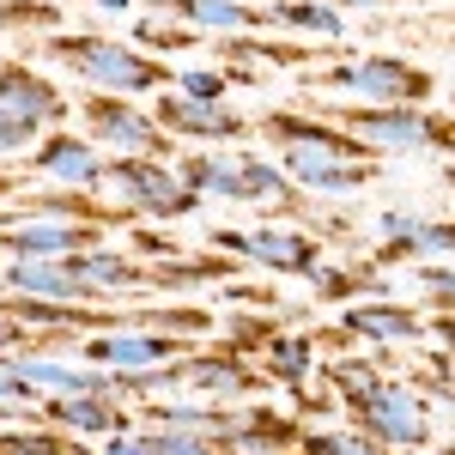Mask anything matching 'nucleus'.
Listing matches in <instances>:
<instances>
[{
	"label": "nucleus",
	"instance_id": "b1692460",
	"mask_svg": "<svg viewBox=\"0 0 455 455\" xmlns=\"http://www.w3.org/2000/svg\"><path fill=\"white\" fill-rule=\"evenodd\" d=\"M274 25H291V31H310L322 43H340L347 36V12L334 0H267Z\"/></svg>",
	"mask_w": 455,
	"mask_h": 455
},
{
	"label": "nucleus",
	"instance_id": "ddd939ff",
	"mask_svg": "<svg viewBox=\"0 0 455 455\" xmlns=\"http://www.w3.org/2000/svg\"><path fill=\"white\" fill-rule=\"evenodd\" d=\"M0 109L19 116V122H31L36 134H49V128L68 122V92L49 85V79L36 68H25V61H0Z\"/></svg>",
	"mask_w": 455,
	"mask_h": 455
},
{
	"label": "nucleus",
	"instance_id": "aec40b11",
	"mask_svg": "<svg viewBox=\"0 0 455 455\" xmlns=\"http://www.w3.org/2000/svg\"><path fill=\"white\" fill-rule=\"evenodd\" d=\"M176 176L201 195V201H237L243 207V152H188Z\"/></svg>",
	"mask_w": 455,
	"mask_h": 455
},
{
	"label": "nucleus",
	"instance_id": "423d86ee",
	"mask_svg": "<svg viewBox=\"0 0 455 455\" xmlns=\"http://www.w3.org/2000/svg\"><path fill=\"white\" fill-rule=\"evenodd\" d=\"M219 255H243L255 267H267V274H298V280H310L315 267H322V255L328 243L315 237V231H298V225H261V231H212L207 237Z\"/></svg>",
	"mask_w": 455,
	"mask_h": 455
},
{
	"label": "nucleus",
	"instance_id": "ea45409f",
	"mask_svg": "<svg viewBox=\"0 0 455 455\" xmlns=\"http://www.w3.org/2000/svg\"><path fill=\"white\" fill-rule=\"evenodd\" d=\"M334 6L347 12V6H407V0H334Z\"/></svg>",
	"mask_w": 455,
	"mask_h": 455
},
{
	"label": "nucleus",
	"instance_id": "f03ea898",
	"mask_svg": "<svg viewBox=\"0 0 455 455\" xmlns=\"http://www.w3.org/2000/svg\"><path fill=\"white\" fill-rule=\"evenodd\" d=\"M334 128L364 140L371 158L395 152H455V116H437L425 104H328L322 109Z\"/></svg>",
	"mask_w": 455,
	"mask_h": 455
},
{
	"label": "nucleus",
	"instance_id": "473e14b6",
	"mask_svg": "<svg viewBox=\"0 0 455 455\" xmlns=\"http://www.w3.org/2000/svg\"><path fill=\"white\" fill-rule=\"evenodd\" d=\"M176 92H188V98H225L231 79H225V68H182L176 73Z\"/></svg>",
	"mask_w": 455,
	"mask_h": 455
},
{
	"label": "nucleus",
	"instance_id": "1a4fd4ad",
	"mask_svg": "<svg viewBox=\"0 0 455 455\" xmlns=\"http://www.w3.org/2000/svg\"><path fill=\"white\" fill-rule=\"evenodd\" d=\"M79 122L98 146H122V152H146V158H164L171 152V134L158 128L152 109H134V98H116V92H98V98H79Z\"/></svg>",
	"mask_w": 455,
	"mask_h": 455
},
{
	"label": "nucleus",
	"instance_id": "bb28decb",
	"mask_svg": "<svg viewBox=\"0 0 455 455\" xmlns=\"http://www.w3.org/2000/svg\"><path fill=\"white\" fill-rule=\"evenodd\" d=\"M298 450L304 455H388V443L371 437V431H304Z\"/></svg>",
	"mask_w": 455,
	"mask_h": 455
},
{
	"label": "nucleus",
	"instance_id": "4be33fe9",
	"mask_svg": "<svg viewBox=\"0 0 455 455\" xmlns=\"http://www.w3.org/2000/svg\"><path fill=\"white\" fill-rule=\"evenodd\" d=\"M304 188L291 182V176L280 171V164H267V158H255V152H243V207H280V212H304V201H298Z\"/></svg>",
	"mask_w": 455,
	"mask_h": 455
},
{
	"label": "nucleus",
	"instance_id": "a211bd4d",
	"mask_svg": "<svg viewBox=\"0 0 455 455\" xmlns=\"http://www.w3.org/2000/svg\"><path fill=\"white\" fill-rule=\"evenodd\" d=\"M73 267H79V280H85L92 298H134V291L152 285V267L116 255V243H98V249H85V255H73Z\"/></svg>",
	"mask_w": 455,
	"mask_h": 455
},
{
	"label": "nucleus",
	"instance_id": "c85d7f7f",
	"mask_svg": "<svg viewBox=\"0 0 455 455\" xmlns=\"http://www.w3.org/2000/svg\"><path fill=\"white\" fill-rule=\"evenodd\" d=\"M61 6L55 0H0V31H55Z\"/></svg>",
	"mask_w": 455,
	"mask_h": 455
},
{
	"label": "nucleus",
	"instance_id": "20e7f679",
	"mask_svg": "<svg viewBox=\"0 0 455 455\" xmlns=\"http://www.w3.org/2000/svg\"><path fill=\"white\" fill-rule=\"evenodd\" d=\"M104 188L109 201H122L128 212H140V219H188V212H201V195L176 176V164L164 158H146V152H122L116 164H104Z\"/></svg>",
	"mask_w": 455,
	"mask_h": 455
},
{
	"label": "nucleus",
	"instance_id": "0eeeda50",
	"mask_svg": "<svg viewBox=\"0 0 455 455\" xmlns=\"http://www.w3.org/2000/svg\"><path fill=\"white\" fill-rule=\"evenodd\" d=\"M98 243H109V231L92 219H55V212L0 219V255H12V261H73Z\"/></svg>",
	"mask_w": 455,
	"mask_h": 455
},
{
	"label": "nucleus",
	"instance_id": "e433bc0d",
	"mask_svg": "<svg viewBox=\"0 0 455 455\" xmlns=\"http://www.w3.org/2000/svg\"><path fill=\"white\" fill-rule=\"evenodd\" d=\"M98 455H146V431H109Z\"/></svg>",
	"mask_w": 455,
	"mask_h": 455
},
{
	"label": "nucleus",
	"instance_id": "39448f33",
	"mask_svg": "<svg viewBox=\"0 0 455 455\" xmlns=\"http://www.w3.org/2000/svg\"><path fill=\"white\" fill-rule=\"evenodd\" d=\"M358 431H371V437H383L388 450H431V407H425V395L413 383H401V377H383V383L371 388L358 407H347Z\"/></svg>",
	"mask_w": 455,
	"mask_h": 455
},
{
	"label": "nucleus",
	"instance_id": "6e6552de",
	"mask_svg": "<svg viewBox=\"0 0 455 455\" xmlns=\"http://www.w3.org/2000/svg\"><path fill=\"white\" fill-rule=\"evenodd\" d=\"M195 352V334H171V328H104L85 340V364H104L109 377H134V371H158Z\"/></svg>",
	"mask_w": 455,
	"mask_h": 455
},
{
	"label": "nucleus",
	"instance_id": "2eb2a0df",
	"mask_svg": "<svg viewBox=\"0 0 455 455\" xmlns=\"http://www.w3.org/2000/svg\"><path fill=\"white\" fill-rule=\"evenodd\" d=\"M340 334L347 340H371V347H425L431 340V322L407 304H388V298H371V304H352L340 315Z\"/></svg>",
	"mask_w": 455,
	"mask_h": 455
},
{
	"label": "nucleus",
	"instance_id": "c756f323",
	"mask_svg": "<svg viewBox=\"0 0 455 455\" xmlns=\"http://www.w3.org/2000/svg\"><path fill=\"white\" fill-rule=\"evenodd\" d=\"M328 377H334V388H340V407H358L371 388L383 383L371 364H352V358H340V364H328Z\"/></svg>",
	"mask_w": 455,
	"mask_h": 455
},
{
	"label": "nucleus",
	"instance_id": "79ce46f5",
	"mask_svg": "<svg viewBox=\"0 0 455 455\" xmlns=\"http://www.w3.org/2000/svg\"><path fill=\"white\" fill-rule=\"evenodd\" d=\"M285 455H304V450H285Z\"/></svg>",
	"mask_w": 455,
	"mask_h": 455
},
{
	"label": "nucleus",
	"instance_id": "a878e982",
	"mask_svg": "<svg viewBox=\"0 0 455 455\" xmlns=\"http://www.w3.org/2000/svg\"><path fill=\"white\" fill-rule=\"evenodd\" d=\"M146 455H237L219 431H182V425H146Z\"/></svg>",
	"mask_w": 455,
	"mask_h": 455
},
{
	"label": "nucleus",
	"instance_id": "7c9ffc66",
	"mask_svg": "<svg viewBox=\"0 0 455 455\" xmlns=\"http://www.w3.org/2000/svg\"><path fill=\"white\" fill-rule=\"evenodd\" d=\"M419 291H425V304H431L437 315H455V267H450V261L419 267Z\"/></svg>",
	"mask_w": 455,
	"mask_h": 455
},
{
	"label": "nucleus",
	"instance_id": "f3484780",
	"mask_svg": "<svg viewBox=\"0 0 455 455\" xmlns=\"http://www.w3.org/2000/svg\"><path fill=\"white\" fill-rule=\"evenodd\" d=\"M0 285L19 291V298H55V304H92V291L79 280L73 261H6Z\"/></svg>",
	"mask_w": 455,
	"mask_h": 455
},
{
	"label": "nucleus",
	"instance_id": "6ab92c4d",
	"mask_svg": "<svg viewBox=\"0 0 455 455\" xmlns=\"http://www.w3.org/2000/svg\"><path fill=\"white\" fill-rule=\"evenodd\" d=\"M43 419H55L61 431H128V407H122V395H49L43 407H36Z\"/></svg>",
	"mask_w": 455,
	"mask_h": 455
},
{
	"label": "nucleus",
	"instance_id": "f8f14e48",
	"mask_svg": "<svg viewBox=\"0 0 455 455\" xmlns=\"http://www.w3.org/2000/svg\"><path fill=\"white\" fill-rule=\"evenodd\" d=\"M25 171L49 176V182H61V188H104V152H98L92 134L49 128V134L25 152Z\"/></svg>",
	"mask_w": 455,
	"mask_h": 455
},
{
	"label": "nucleus",
	"instance_id": "c9c22d12",
	"mask_svg": "<svg viewBox=\"0 0 455 455\" xmlns=\"http://www.w3.org/2000/svg\"><path fill=\"white\" fill-rule=\"evenodd\" d=\"M31 340V328L19 322V315L6 310V298H0V352H12V347H25Z\"/></svg>",
	"mask_w": 455,
	"mask_h": 455
},
{
	"label": "nucleus",
	"instance_id": "9b49d317",
	"mask_svg": "<svg viewBox=\"0 0 455 455\" xmlns=\"http://www.w3.org/2000/svg\"><path fill=\"white\" fill-rule=\"evenodd\" d=\"M152 116L171 140H243L255 128L243 109H231L225 98H188V92H158Z\"/></svg>",
	"mask_w": 455,
	"mask_h": 455
},
{
	"label": "nucleus",
	"instance_id": "4468645a",
	"mask_svg": "<svg viewBox=\"0 0 455 455\" xmlns=\"http://www.w3.org/2000/svg\"><path fill=\"white\" fill-rule=\"evenodd\" d=\"M255 388H261V377L237 358V340L219 347V352L195 347L182 358V395H201V401H219V407H225V401H249Z\"/></svg>",
	"mask_w": 455,
	"mask_h": 455
},
{
	"label": "nucleus",
	"instance_id": "412c9836",
	"mask_svg": "<svg viewBox=\"0 0 455 455\" xmlns=\"http://www.w3.org/2000/svg\"><path fill=\"white\" fill-rule=\"evenodd\" d=\"M298 437H304V425L274 413V407H249L231 425V450L237 455H280V450H298Z\"/></svg>",
	"mask_w": 455,
	"mask_h": 455
},
{
	"label": "nucleus",
	"instance_id": "72a5a7b5",
	"mask_svg": "<svg viewBox=\"0 0 455 455\" xmlns=\"http://www.w3.org/2000/svg\"><path fill=\"white\" fill-rule=\"evenodd\" d=\"M419 225H425V212H413V207H388L383 219H377V231H383L388 243H407V237H413Z\"/></svg>",
	"mask_w": 455,
	"mask_h": 455
},
{
	"label": "nucleus",
	"instance_id": "2f4dec72",
	"mask_svg": "<svg viewBox=\"0 0 455 455\" xmlns=\"http://www.w3.org/2000/svg\"><path fill=\"white\" fill-rule=\"evenodd\" d=\"M0 407H43V395H36L31 383H25V371H19V358H6L0 352Z\"/></svg>",
	"mask_w": 455,
	"mask_h": 455
},
{
	"label": "nucleus",
	"instance_id": "58836bf2",
	"mask_svg": "<svg viewBox=\"0 0 455 455\" xmlns=\"http://www.w3.org/2000/svg\"><path fill=\"white\" fill-rule=\"evenodd\" d=\"M85 6H98V12H116V19H122V12H134V0H85Z\"/></svg>",
	"mask_w": 455,
	"mask_h": 455
},
{
	"label": "nucleus",
	"instance_id": "c03bdc74",
	"mask_svg": "<svg viewBox=\"0 0 455 455\" xmlns=\"http://www.w3.org/2000/svg\"><path fill=\"white\" fill-rule=\"evenodd\" d=\"M443 455H455V443H450V450H443Z\"/></svg>",
	"mask_w": 455,
	"mask_h": 455
},
{
	"label": "nucleus",
	"instance_id": "37998d69",
	"mask_svg": "<svg viewBox=\"0 0 455 455\" xmlns=\"http://www.w3.org/2000/svg\"><path fill=\"white\" fill-rule=\"evenodd\" d=\"M450 182H455V164H450Z\"/></svg>",
	"mask_w": 455,
	"mask_h": 455
},
{
	"label": "nucleus",
	"instance_id": "cd10ccee",
	"mask_svg": "<svg viewBox=\"0 0 455 455\" xmlns=\"http://www.w3.org/2000/svg\"><path fill=\"white\" fill-rule=\"evenodd\" d=\"M134 43H146V49H195L201 31L182 25V19H171V12H146L140 25H134Z\"/></svg>",
	"mask_w": 455,
	"mask_h": 455
},
{
	"label": "nucleus",
	"instance_id": "dca6fc26",
	"mask_svg": "<svg viewBox=\"0 0 455 455\" xmlns=\"http://www.w3.org/2000/svg\"><path fill=\"white\" fill-rule=\"evenodd\" d=\"M158 12H171L195 31H212V36H243V31H261L274 25L267 6H249V0H158Z\"/></svg>",
	"mask_w": 455,
	"mask_h": 455
},
{
	"label": "nucleus",
	"instance_id": "f257e3e1",
	"mask_svg": "<svg viewBox=\"0 0 455 455\" xmlns=\"http://www.w3.org/2000/svg\"><path fill=\"white\" fill-rule=\"evenodd\" d=\"M49 61H61L73 79H85L92 92H116V98H146V92H164L176 73L164 61H152L134 43H116V36H92V31H55L43 43Z\"/></svg>",
	"mask_w": 455,
	"mask_h": 455
},
{
	"label": "nucleus",
	"instance_id": "7ed1b4c3",
	"mask_svg": "<svg viewBox=\"0 0 455 455\" xmlns=\"http://www.w3.org/2000/svg\"><path fill=\"white\" fill-rule=\"evenodd\" d=\"M304 85L310 92H347V98H364V104H431L437 98V73L407 61V55H388V49L315 68Z\"/></svg>",
	"mask_w": 455,
	"mask_h": 455
},
{
	"label": "nucleus",
	"instance_id": "393cba45",
	"mask_svg": "<svg viewBox=\"0 0 455 455\" xmlns=\"http://www.w3.org/2000/svg\"><path fill=\"white\" fill-rule=\"evenodd\" d=\"M310 364H315V334H267V340H261V371H267L274 383L298 388L310 377Z\"/></svg>",
	"mask_w": 455,
	"mask_h": 455
},
{
	"label": "nucleus",
	"instance_id": "a19ab883",
	"mask_svg": "<svg viewBox=\"0 0 455 455\" xmlns=\"http://www.w3.org/2000/svg\"><path fill=\"white\" fill-rule=\"evenodd\" d=\"M6 195H19V176H6V171H0V201H6Z\"/></svg>",
	"mask_w": 455,
	"mask_h": 455
},
{
	"label": "nucleus",
	"instance_id": "f704fd0d",
	"mask_svg": "<svg viewBox=\"0 0 455 455\" xmlns=\"http://www.w3.org/2000/svg\"><path fill=\"white\" fill-rule=\"evenodd\" d=\"M43 134H36L31 122H19V116H6L0 109V152H19V146H36Z\"/></svg>",
	"mask_w": 455,
	"mask_h": 455
},
{
	"label": "nucleus",
	"instance_id": "9d476101",
	"mask_svg": "<svg viewBox=\"0 0 455 455\" xmlns=\"http://www.w3.org/2000/svg\"><path fill=\"white\" fill-rule=\"evenodd\" d=\"M377 164L383 158H352L334 146H280V171L310 195H358L377 182Z\"/></svg>",
	"mask_w": 455,
	"mask_h": 455
},
{
	"label": "nucleus",
	"instance_id": "4c0bfd02",
	"mask_svg": "<svg viewBox=\"0 0 455 455\" xmlns=\"http://www.w3.org/2000/svg\"><path fill=\"white\" fill-rule=\"evenodd\" d=\"M431 334H437V347H443V358L455 364V315H437V328H431Z\"/></svg>",
	"mask_w": 455,
	"mask_h": 455
},
{
	"label": "nucleus",
	"instance_id": "5701e85b",
	"mask_svg": "<svg viewBox=\"0 0 455 455\" xmlns=\"http://www.w3.org/2000/svg\"><path fill=\"white\" fill-rule=\"evenodd\" d=\"M455 255V219H425L407 243H383L371 255V267H395V261H450Z\"/></svg>",
	"mask_w": 455,
	"mask_h": 455
}]
</instances>
